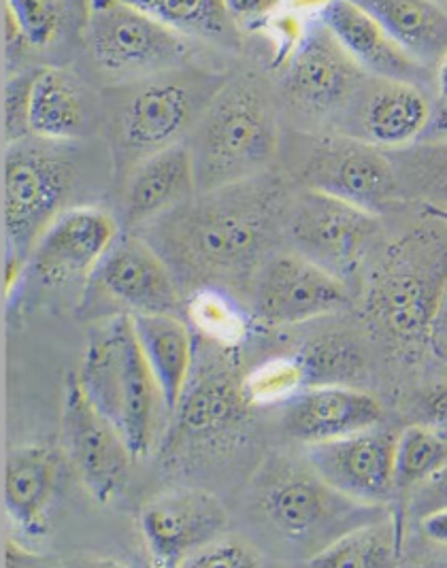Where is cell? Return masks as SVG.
<instances>
[{
  "label": "cell",
  "instance_id": "obj_1",
  "mask_svg": "<svg viewBox=\"0 0 447 568\" xmlns=\"http://www.w3.org/2000/svg\"><path fill=\"white\" fill-rule=\"evenodd\" d=\"M282 175L196 192L184 205L139 231L173 271L184 294L220 287L252 296V285L271 256L288 209Z\"/></svg>",
  "mask_w": 447,
  "mask_h": 568
},
{
  "label": "cell",
  "instance_id": "obj_2",
  "mask_svg": "<svg viewBox=\"0 0 447 568\" xmlns=\"http://www.w3.org/2000/svg\"><path fill=\"white\" fill-rule=\"evenodd\" d=\"M185 145L194 160L199 192L273 171L282 150V132L258 75H228Z\"/></svg>",
  "mask_w": 447,
  "mask_h": 568
},
{
  "label": "cell",
  "instance_id": "obj_3",
  "mask_svg": "<svg viewBox=\"0 0 447 568\" xmlns=\"http://www.w3.org/2000/svg\"><path fill=\"white\" fill-rule=\"evenodd\" d=\"M426 224L386 247L365 285V313L398 347L430 345V326L447 285V224Z\"/></svg>",
  "mask_w": 447,
  "mask_h": 568
},
{
  "label": "cell",
  "instance_id": "obj_4",
  "mask_svg": "<svg viewBox=\"0 0 447 568\" xmlns=\"http://www.w3.org/2000/svg\"><path fill=\"white\" fill-rule=\"evenodd\" d=\"M226 79V73L185 64L131 83L109 120L118 178L126 180L141 160L185 143Z\"/></svg>",
  "mask_w": 447,
  "mask_h": 568
},
{
  "label": "cell",
  "instance_id": "obj_5",
  "mask_svg": "<svg viewBox=\"0 0 447 568\" xmlns=\"http://www.w3.org/2000/svg\"><path fill=\"white\" fill-rule=\"evenodd\" d=\"M78 377L94 407L122 433L132 456L145 458L156 443L160 414L166 405L134 335L131 315L96 322Z\"/></svg>",
  "mask_w": 447,
  "mask_h": 568
},
{
  "label": "cell",
  "instance_id": "obj_6",
  "mask_svg": "<svg viewBox=\"0 0 447 568\" xmlns=\"http://www.w3.org/2000/svg\"><path fill=\"white\" fill-rule=\"evenodd\" d=\"M81 164L71 143L27 136L4 148L2 224L9 247L7 290L24 273L28 256L53 220L73 207Z\"/></svg>",
  "mask_w": 447,
  "mask_h": 568
},
{
  "label": "cell",
  "instance_id": "obj_7",
  "mask_svg": "<svg viewBox=\"0 0 447 568\" xmlns=\"http://www.w3.org/2000/svg\"><path fill=\"white\" fill-rule=\"evenodd\" d=\"M282 150L288 154L289 175L303 190L335 196L375 215L403 201L390 154L360 139L343 132L292 134Z\"/></svg>",
  "mask_w": 447,
  "mask_h": 568
},
{
  "label": "cell",
  "instance_id": "obj_8",
  "mask_svg": "<svg viewBox=\"0 0 447 568\" xmlns=\"http://www.w3.org/2000/svg\"><path fill=\"white\" fill-rule=\"evenodd\" d=\"M83 43L111 78L141 81L192 62L194 43L126 0H88Z\"/></svg>",
  "mask_w": 447,
  "mask_h": 568
},
{
  "label": "cell",
  "instance_id": "obj_9",
  "mask_svg": "<svg viewBox=\"0 0 447 568\" xmlns=\"http://www.w3.org/2000/svg\"><path fill=\"white\" fill-rule=\"evenodd\" d=\"M258 505L268 524L288 541L317 542L324 547L343 532L386 516L382 505L358 503L331 488L309 466L277 458L264 468Z\"/></svg>",
  "mask_w": 447,
  "mask_h": 568
},
{
  "label": "cell",
  "instance_id": "obj_10",
  "mask_svg": "<svg viewBox=\"0 0 447 568\" xmlns=\"http://www.w3.org/2000/svg\"><path fill=\"white\" fill-rule=\"evenodd\" d=\"M184 292L173 271L143 234L124 231L88 280L81 311L85 317L175 313Z\"/></svg>",
  "mask_w": 447,
  "mask_h": 568
},
{
  "label": "cell",
  "instance_id": "obj_11",
  "mask_svg": "<svg viewBox=\"0 0 447 568\" xmlns=\"http://www.w3.org/2000/svg\"><path fill=\"white\" fill-rule=\"evenodd\" d=\"M382 233L379 215L314 190L292 199L284 217V236L292 250L347 285L377 247Z\"/></svg>",
  "mask_w": 447,
  "mask_h": 568
},
{
  "label": "cell",
  "instance_id": "obj_12",
  "mask_svg": "<svg viewBox=\"0 0 447 568\" xmlns=\"http://www.w3.org/2000/svg\"><path fill=\"white\" fill-rule=\"evenodd\" d=\"M233 352L213 343L210 347H196L201 361L192 366L184 394L173 412L175 422L169 440L173 452L228 437L254 409L243 396V375H238Z\"/></svg>",
  "mask_w": 447,
  "mask_h": 568
},
{
  "label": "cell",
  "instance_id": "obj_13",
  "mask_svg": "<svg viewBox=\"0 0 447 568\" xmlns=\"http://www.w3.org/2000/svg\"><path fill=\"white\" fill-rule=\"evenodd\" d=\"M62 437L83 488L99 503H111L129 484L136 458L122 433L88 398L75 373L64 379Z\"/></svg>",
  "mask_w": 447,
  "mask_h": 568
},
{
  "label": "cell",
  "instance_id": "obj_14",
  "mask_svg": "<svg viewBox=\"0 0 447 568\" xmlns=\"http://www.w3.org/2000/svg\"><path fill=\"white\" fill-rule=\"evenodd\" d=\"M250 298L258 320L280 328L345 310L349 285L292 250L266 258Z\"/></svg>",
  "mask_w": 447,
  "mask_h": 568
},
{
  "label": "cell",
  "instance_id": "obj_15",
  "mask_svg": "<svg viewBox=\"0 0 447 568\" xmlns=\"http://www.w3.org/2000/svg\"><path fill=\"white\" fill-rule=\"evenodd\" d=\"M284 97L312 115H337L368 78L337 37L316 18L280 67Z\"/></svg>",
  "mask_w": 447,
  "mask_h": 568
},
{
  "label": "cell",
  "instance_id": "obj_16",
  "mask_svg": "<svg viewBox=\"0 0 447 568\" xmlns=\"http://www.w3.org/2000/svg\"><path fill=\"white\" fill-rule=\"evenodd\" d=\"M228 526L226 507L201 488H171L152 496L139 514V528L156 567H184Z\"/></svg>",
  "mask_w": 447,
  "mask_h": 568
},
{
  "label": "cell",
  "instance_id": "obj_17",
  "mask_svg": "<svg viewBox=\"0 0 447 568\" xmlns=\"http://www.w3.org/2000/svg\"><path fill=\"white\" fill-rule=\"evenodd\" d=\"M120 233V222L106 209L73 205L39 236L24 273L48 287L90 280Z\"/></svg>",
  "mask_w": 447,
  "mask_h": 568
},
{
  "label": "cell",
  "instance_id": "obj_18",
  "mask_svg": "<svg viewBox=\"0 0 447 568\" xmlns=\"http://www.w3.org/2000/svg\"><path fill=\"white\" fill-rule=\"evenodd\" d=\"M430 115L433 104L418 83L368 75L335 118L337 132L393 152L421 141Z\"/></svg>",
  "mask_w": 447,
  "mask_h": 568
},
{
  "label": "cell",
  "instance_id": "obj_19",
  "mask_svg": "<svg viewBox=\"0 0 447 568\" xmlns=\"http://www.w3.org/2000/svg\"><path fill=\"white\" fill-rule=\"evenodd\" d=\"M396 439L395 433L377 424L347 437L312 443L305 458L331 488L358 503L384 507L395 500Z\"/></svg>",
  "mask_w": 447,
  "mask_h": 568
},
{
  "label": "cell",
  "instance_id": "obj_20",
  "mask_svg": "<svg viewBox=\"0 0 447 568\" xmlns=\"http://www.w3.org/2000/svg\"><path fill=\"white\" fill-rule=\"evenodd\" d=\"M284 405V430L305 445L347 437L384 419L377 398L339 384L307 386Z\"/></svg>",
  "mask_w": 447,
  "mask_h": 568
},
{
  "label": "cell",
  "instance_id": "obj_21",
  "mask_svg": "<svg viewBox=\"0 0 447 568\" xmlns=\"http://www.w3.org/2000/svg\"><path fill=\"white\" fill-rule=\"evenodd\" d=\"M199 192L194 160L185 143L141 160L124 180L122 224L139 233Z\"/></svg>",
  "mask_w": 447,
  "mask_h": 568
},
{
  "label": "cell",
  "instance_id": "obj_22",
  "mask_svg": "<svg viewBox=\"0 0 447 568\" xmlns=\"http://www.w3.org/2000/svg\"><path fill=\"white\" fill-rule=\"evenodd\" d=\"M317 18L337 37L343 50L373 78L398 79L420 85L424 69L382 24L354 0H324Z\"/></svg>",
  "mask_w": 447,
  "mask_h": 568
},
{
  "label": "cell",
  "instance_id": "obj_23",
  "mask_svg": "<svg viewBox=\"0 0 447 568\" xmlns=\"http://www.w3.org/2000/svg\"><path fill=\"white\" fill-rule=\"evenodd\" d=\"M58 473L60 466L50 445L28 443L7 454L2 475L4 511L28 537H43L50 528Z\"/></svg>",
  "mask_w": 447,
  "mask_h": 568
},
{
  "label": "cell",
  "instance_id": "obj_24",
  "mask_svg": "<svg viewBox=\"0 0 447 568\" xmlns=\"http://www.w3.org/2000/svg\"><path fill=\"white\" fill-rule=\"evenodd\" d=\"M85 83L62 67H37L28 97V129L32 136L73 143L92 126Z\"/></svg>",
  "mask_w": 447,
  "mask_h": 568
},
{
  "label": "cell",
  "instance_id": "obj_25",
  "mask_svg": "<svg viewBox=\"0 0 447 568\" xmlns=\"http://www.w3.org/2000/svg\"><path fill=\"white\" fill-rule=\"evenodd\" d=\"M134 335L159 384L166 412L173 414L190 379L196 345L182 315L148 313L131 315Z\"/></svg>",
  "mask_w": 447,
  "mask_h": 568
},
{
  "label": "cell",
  "instance_id": "obj_26",
  "mask_svg": "<svg viewBox=\"0 0 447 568\" xmlns=\"http://www.w3.org/2000/svg\"><path fill=\"white\" fill-rule=\"evenodd\" d=\"M421 67L447 53V9L439 0H354Z\"/></svg>",
  "mask_w": 447,
  "mask_h": 568
},
{
  "label": "cell",
  "instance_id": "obj_27",
  "mask_svg": "<svg viewBox=\"0 0 447 568\" xmlns=\"http://www.w3.org/2000/svg\"><path fill=\"white\" fill-rule=\"evenodd\" d=\"M400 542L403 530L393 514L343 532L316 551L307 565L316 568L393 567L400 554Z\"/></svg>",
  "mask_w": 447,
  "mask_h": 568
},
{
  "label": "cell",
  "instance_id": "obj_28",
  "mask_svg": "<svg viewBox=\"0 0 447 568\" xmlns=\"http://www.w3.org/2000/svg\"><path fill=\"white\" fill-rule=\"evenodd\" d=\"M187 39L238 48L241 32L226 0H126Z\"/></svg>",
  "mask_w": 447,
  "mask_h": 568
},
{
  "label": "cell",
  "instance_id": "obj_29",
  "mask_svg": "<svg viewBox=\"0 0 447 568\" xmlns=\"http://www.w3.org/2000/svg\"><path fill=\"white\" fill-rule=\"evenodd\" d=\"M447 465V435L437 426L405 428L395 449V519L403 530L414 491Z\"/></svg>",
  "mask_w": 447,
  "mask_h": 568
},
{
  "label": "cell",
  "instance_id": "obj_30",
  "mask_svg": "<svg viewBox=\"0 0 447 568\" xmlns=\"http://www.w3.org/2000/svg\"><path fill=\"white\" fill-rule=\"evenodd\" d=\"M403 201L447 211V141H418L388 152Z\"/></svg>",
  "mask_w": 447,
  "mask_h": 568
},
{
  "label": "cell",
  "instance_id": "obj_31",
  "mask_svg": "<svg viewBox=\"0 0 447 568\" xmlns=\"http://www.w3.org/2000/svg\"><path fill=\"white\" fill-rule=\"evenodd\" d=\"M190 324L207 343L235 349L250 335V315L237 296L220 287H199L187 294Z\"/></svg>",
  "mask_w": 447,
  "mask_h": 568
},
{
  "label": "cell",
  "instance_id": "obj_32",
  "mask_svg": "<svg viewBox=\"0 0 447 568\" xmlns=\"http://www.w3.org/2000/svg\"><path fill=\"white\" fill-rule=\"evenodd\" d=\"M307 382L309 371L303 356H277L243 375V396L252 407L280 405L307 388Z\"/></svg>",
  "mask_w": 447,
  "mask_h": 568
},
{
  "label": "cell",
  "instance_id": "obj_33",
  "mask_svg": "<svg viewBox=\"0 0 447 568\" xmlns=\"http://www.w3.org/2000/svg\"><path fill=\"white\" fill-rule=\"evenodd\" d=\"M30 50H45L58 41L69 20L67 0H2Z\"/></svg>",
  "mask_w": 447,
  "mask_h": 568
},
{
  "label": "cell",
  "instance_id": "obj_34",
  "mask_svg": "<svg viewBox=\"0 0 447 568\" xmlns=\"http://www.w3.org/2000/svg\"><path fill=\"white\" fill-rule=\"evenodd\" d=\"M37 67H24L4 81L2 88V134L4 145L32 136L28 129V97Z\"/></svg>",
  "mask_w": 447,
  "mask_h": 568
},
{
  "label": "cell",
  "instance_id": "obj_35",
  "mask_svg": "<svg viewBox=\"0 0 447 568\" xmlns=\"http://www.w3.org/2000/svg\"><path fill=\"white\" fill-rule=\"evenodd\" d=\"M263 565L261 554L237 539H220L199 549L184 567L190 568H254Z\"/></svg>",
  "mask_w": 447,
  "mask_h": 568
},
{
  "label": "cell",
  "instance_id": "obj_36",
  "mask_svg": "<svg viewBox=\"0 0 447 568\" xmlns=\"http://www.w3.org/2000/svg\"><path fill=\"white\" fill-rule=\"evenodd\" d=\"M439 509H447V465L437 470L426 484H421L418 490L414 491L407 514L421 519L428 514H435Z\"/></svg>",
  "mask_w": 447,
  "mask_h": 568
},
{
  "label": "cell",
  "instance_id": "obj_37",
  "mask_svg": "<svg viewBox=\"0 0 447 568\" xmlns=\"http://www.w3.org/2000/svg\"><path fill=\"white\" fill-rule=\"evenodd\" d=\"M286 0H226L238 28L256 30L275 20Z\"/></svg>",
  "mask_w": 447,
  "mask_h": 568
},
{
  "label": "cell",
  "instance_id": "obj_38",
  "mask_svg": "<svg viewBox=\"0 0 447 568\" xmlns=\"http://www.w3.org/2000/svg\"><path fill=\"white\" fill-rule=\"evenodd\" d=\"M430 347L447 358V285L439 298V305L433 317V326H430Z\"/></svg>",
  "mask_w": 447,
  "mask_h": 568
},
{
  "label": "cell",
  "instance_id": "obj_39",
  "mask_svg": "<svg viewBox=\"0 0 447 568\" xmlns=\"http://www.w3.org/2000/svg\"><path fill=\"white\" fill-rule=\"evenodd\" d=\"M420 528L428 541L447 547V509L421 517Z\"/></svg>",
  "mask_w": 447,
  "mask_h": 568
},
{
  "label": "cell",
  "instance_id": "obj_40",
  "mask_svg": "<svg viewBox=\"0 0 447 568\" xmlns=\"http://www.w3.org/2000/svg\"><path fill=\"white\" fill-rule=\"evenodd\" d=\"M421 141H447V97L439 99V103L433 106L430 124L424 132Z\"/></svg>",
  "mask_w": 447,
  "mask_h": 568
},
{
  "label": "cell",
  "instance_id": "obj_41",
  "mask_svg": "<svg viewBox=\"0 0 447 568\" xmlns=\"http://www.w3.org/2000/svg\"><path fill=\"white\" fill-rule=\"evenodd\" d=\"M428 415L433 419V426L447 430V386L439 388L428 398Z\"/></svg>",
  "mask_w": 447,
  "mask_h": 568
},
{
  "label": "cell",
  "instance_id": "obj_42",
  "mask_svg": "<svg viewBox=\"0 0 447 568\" xmlns=\"http://www.w3.org/2000/svg\"><path fill=\"white\" fill-rule=\"evenodd\" d=\"M435 83H437L439 99L447 97V53L439 60V64L435 67Z\"/></svg>",
  "mask_w": 447,
  "mask_h": 568
},
{
  "label": "cell",
  "instance_id": "obj_43",
  "mask_svg": "<svg viewBox=\"0 0 447 568\" xmlns=\"http://www.w3.org/2000/svg\"><path fill=\"white\" fill-rule=\"evenodd\" d=\"M424 213H426V215H433V217H437V220H441V222H446L447 224V211H439V209H424Z\"/></svg>",
  "mask_w": 447,
  "mask_h": 568
}]
</instances>
